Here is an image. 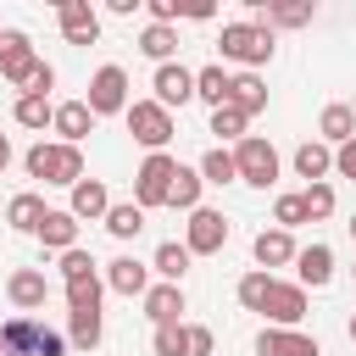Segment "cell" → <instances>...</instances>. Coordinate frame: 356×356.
Wrapping results in <instances>:
<instances>
[{
    "instance_id": "8",
    "label": "cell",
    "mask_w": 356,
    "mask_h": 356,
    "mask_svg": "<svg viewBox=\"0 0 356 356\" xmlns=\"http://www.w3.org/2000/svg\"><path fill=\"white\" fill-rule=\"evenodd\" d=\"M95 117H117V111H128V72L122 67H100L95 78H89V100H83Z\"/></svg>"
},
{
    "instance_id": "37",
    "label": "cell",
    "mask_w": 356,
    "mask_h": 356,
    "mask_svg": "<svg viewBox=\"0 0 356 356\" xmlns=\"http://www.w3.org/2000/svg\"><path fill=\"white\" fill-rule=\"evenodd\" d=\"M300 206H306V222H323V217L334 211V184H306Z\"/></svg>"
},
{
    "instance_id": "12",
    "label": "cell",
    "mask_w": 356,
    "mask_h": 356,
    "mask_svg": "<svg viewBox=\"0 0 356 356\" xmlns=\"http://www.w3.org/2000/svg\"><path fill=\"white\" fill-rule=\"evenodd\" d=\"M261 317H273L278 328H295V323L306 317V289L273 278V289H267V300H261Z\"/></svg>"
},
{
    "instance_id": "2",
    "label": "cell",
    "mask_w": 356,
    "mask_h": 356,
    "mask_svg": "<svg viewBox=\"0 0 356 356\" xmlns=\"http://www.w3.org/2000/svg\"><path fill=\"white\" fill-rule=\"evenodd\" d=\"M28 178H44V184H78L83 178V150L78 145H33L28 150Z\"/></svg>"
},
{
    "instance_id": "49",
    "label": "cell",
    "mask_w": 356,
    "mask_h": 356,
    "mask_svg": "<svg viewBox=\"0 0 356 356\" xmlns=\"http://www.w3.org/2000/svg\"><path fill=\"white\" fill-rule=\"evenodd\" d=\"M350 117H356V100H350Z\"/></svg>"
},
{
    "instance_id": "44",
    "label": "cell",
    "mask_w": 356,
    "mask_h": 356,
    "mask_svg": "<svg viewBox=\"0 0 356 356\" xmlns=\"http://www.w3.org/2000/svg\"><path fill=\"white\" fill-rule=\"evenodd\" d=\"M334 172H339V178H356V139H345V145L334 150Z\"/></svg>"
},
{
    "instance_id": "1",
    "label": "cell",
    "mask_w": 356,
    "mask_h": 356,
    "mask_svg": "<svg viewBox=\"0 0 356 356\" xmlns=\"http://www.w3.org/2000/svg\"><path fill=\"white\" fill-rule=\"evenodd\" d=\"M0 350L6 356H67V334H56L39 317H11L0 328Z\"/></svg>"
},
{
    "instance_id": "33",
    "label": "cell",
    "mask_w": 356,
    "mask_h": 356,
    "mask_svg": "<svg viewBox=\"0 0 356 356\" xmlns=\"http://www.w3.org/2000/svg\"><path fill=\"white\" fill-rule=\"evenodd\" d=\"M100 222H106V228H111V234H117V239H134V234H139V228H145V211H139V206H134V200H128V206H111V211H106V217H100Z\"/></svg>"
},
{
    "instance_id": "43",
    "label": "cell",
    "mask_w": 356,
    "mask_h": 356,
    "mask_svg": "<svg viewBox=\"0 0 356 356\" xmlns=\"http://www.w3.org/2000/svg\"><path fill=\"white\" fill-rule=\"evenodd\" d=\"M50 89H56V67H50V61H39V72L28 78V89H22V95H44V100H50Z\"/></svg>"
},
{
    "instance_id": "3",
    "label": "cell",
    "mask_w": 356,
    "mask_h": 356,
    "mask_svg": "<svg viewBox=\"0 0 356 356\" xmlns=\"http://www.w3.org/2000/svg\"><path fill=\"white\" fill-rule=\"evenodd\" d=\"M217 44H222V56L239 61V67H261V61H273V28H261V22H228Z\"/></svg>"
},
{
    "instance_id": "46",
    "label": "cell",
    "mask_w": 356,
    "mask_h": 356,
    "mask_svg": "<svg viewBox=\"0 0 356 356\" xmlns=\"http://www.w3.org/2000/svg\"><path fill=\"white\" fill-rule=\"evenodd\" d=\"M6 167H11V139L0 134V172H6Z\"/></svg>"
},
{
    "instance_id": "24",
    "label": "cell",
    "mask_w": 356,
    "mask_h": 356,
    "mask_svg": "<svg viewBox=\"0 0 356 356\" xmlns=\"http://www.w3.org/2000/svg\"><path fill=\"white\" fill-rule=\"evenodd\" d=\"M250 250H256V261H261V273H267V267H284V261H295V239H289L284 228H261Z\"/></svg>"
},
{
    "instance_id": "19",
    "label": "cell",
    "mask_w": 356,
    "mask_h": 356,
    "mask_svg": "<svg viewBox=\"0 0 356 356\" xmlns=\"http://www.w3.org/2000/svg\"><path fill=\"white\" fill-rule=\"evenodd\" d=\"M139 300H145V317H150L156 328H161V323H178V312H184V289H178V284H150Z\"/></svg>"
},
{
    "instance_id": "31",
    "label": "cell",
    "mask_w": 356,
    "mask_h": 356,
    "mask_svg": "<svg viewBox=\"0 0 356 356\" xmlns=\"http://www.w3.org/2000/svg\"><path fill=\"white\" fill-rule=\"evenodd\" d=\"M195 172H200V184H234V178H239V172H234V150H222V145L206 150Z\"/></svg>"
},
{
    "instance_id": "18",
    "label": "cell",
    "mask_w": 356,
    "mask_h": 356,
    "mask_svg": "<svg viewBox=\"0 0 356 356\" xmlns=\"http://www.w3.org/2000/svg\"><path fill=\"white\" fill-rule=\"evenodd\" d=\"M106 284H111L117 295H145V289H150V267L134 261V256H117V261H106Z\"/></svg>"
},
{
    "instance_id": "40",
    "label": "cell",
    "mask_w": 356,
    "mask_h": 356,
    "mask_svg": "<svg viewBox=\"0 0 356 356\" xmlns=\"http://www.w3.org/2000/svg\"><path fill=\"white\" fill-rule=\"evenodd\" d=\"M89 273H95V256H89V250H78V245L61 250V278H67V284H72V278H89Z\"/></svg>"
},
{
    "instance_id": "6",
    "label": "cell",
    "mask_w": 356,
    "mask_h": 356,
    "mask_svg": "<svg viewBox=\"0 0 356 356\" xmlns=\"http://www.w3.org/2000/svg\"><path fill=\"white\" fill-rule=\"evenodd\" d=\"M234 172H239V184H256V189H267V184L278 178V150H273L267 139L245 134V139H239V150H234Z\"/></svg>"
},
{
    "instance_id": "27",
    "label": "cell",
    "mask_w": 356,
    "mask_h": 356,
    "mask_svg": "<svg viewBox=\"0 0 356 356\" xmlns=\"http://www.w3.org/2000/svg\"><path fill=\"white\" fill-rule=\"evenodd\" d=\"M44 211H50V206H44L39 195H17V200L6 206V222H11L17 234H39V222H44Z\"/></svg>"
},
{
    "instance_id": "30",
    "label": "cell",
    "mask_w": 356,
    "mask_h": 356,
    "mask_svg": "<svg viewBox=\"0 0 356 356\" xmlns=\"http://www.w3.org/2000/svg\"><path fill=\"white\" fill-rule=\"evenodd\" d=\"M195 95H200L211 111L228 106V72H222V67H200V72H195Z\"/></svg>"
},
{
    "instance_id": "4",
    "label": "cell",
    "mask_w": 356,
    "mask_h": 356,
    "mask_svg": "<svg viewBox=\"0 0 356 356\" xmlns=\"http://www.w3.org/2000/svg\"><path fill=\"white\" fill-rule=\"evenodd\" d=\"M128 134L156 156V150H167V139H172V111H161L156 100H128Z\"/></svg>"
},
{
    "instance_id": "39",
    "label": "cell",
    "mask_w": 356,
    "mask_h": 356,
    "mask_svg": "<svg viewBox=\"0 0 356 356\" xmlns=\"http://www.w3.org/2000/svg\"><path fill=\"white\" fill-rule=\"evenodd\" d=\"M273 222L289 234V228H300L306 222V206H300V195H278V206H273Z\"/></svg>"
},
{
    "instance_id": "41",
    "label": "cell",
    "mask_w": 356,
    "mask_h": 356,
    "mask_svg": "<svg viewBox=\"0 0 356 356\" xmlns=\"http://www.w3.org/2000/svg\"><path fill=\"white\" fill-rule=\"evenodd\" d=\"M211 328L206 323H184V356H211Z\"/></svg>"
},
{
    "instance_id": "14",
    "label": "cell",
    "mask_w": 356,
    "mask_h": 356,
    "mask_svg": "<svg viewBox=\"0 0 356 356\" xmlns=\"http://www.w3.org/2000/svg\"><path fill=\"white\" fill-rule=\"evenodd\" d=\"M256 356H323V350H317V339L300 334V328H261Z\"/></svg>"
},
{
    "instance_id": "22",
    "label": "cell",
    "mask_w": 356,
    "mask_h": 356,
    "mask_svg": "<svg viewBox=\"0 0 356 356\" xmlns=\"http://www.w3.org/2000/svg\"><path fill=\"white\" fill-rule=\"evenodd\" d=\"M295 172H300L306 184H328V172H334V150L317 145V139H306V145L295 150Z\"/></svg>"
},
{
    "instance_id": "28",
    "label": "cell",
    "mask_w": 356,
    "mask_h": 356,
    "mask_svg": "<svg viewBox=\"0 0 356 356\" xmlns=\"http://www.w3.org/2000/svg\"><path fill=\"white\" fill-rule=\"evenodd\" d=\"M167 206H178V211H195V206H200V172H195V167H184V161H178L172 189H167Z\"/></svg>"
},
{
    "instance_id": "17",
    "label": "cell",
    "mask_w": 356,
    "mask_h": 356,
    "mask_svg": "<svg viewBox=\"0 0 356 356\" xmlns=\"http://www.w3.org/2000/svg\"><path fill=\"white\" fill-rule=\"evenodd\" d=\"M295 273H300V289H306V284L323 289V284L334 278V250H328V245H306V250H295Z\"/></svg>"
},
{
    "instance_id": "47",
    "label": "cell",
    "mask_w": 356,
    "mask_h": 356,
    "mask_svg": "<svg viewBox=\"0 0 356 356\" xmlns=\"http://www.w3.org/2000/svg\"><path fill=\"white\" fill-rule=\"evenodd\" d=\"M350 339H356V312H350Z\"/></svg>"
},
{
    "instance_id": "15",
    "label": "cell",
    "mask_w": 356,
    "mask_h": 356,
    "mask_svg": "<svg viewBox=\"0 0 356 356\" xmlns=\"http://www.w3.org/2000/svg\"><path fill=\"white\" fill-rule=\"evenodd\" d=\"M50 128L61 134V145H78V139L95 128V111H89L83 100H61V106H56V117H50Z\"/></svg>"
},
{
    "instance_id": "45",
    "label": "cell",
    "mask_w": 356,
    "mask_h": 356,
    "mask_svg": "<svg viewBox=\"0 0 356 356\" xmlns=\"http://www.w3.org/2000/svg\"><path fill=\"white\" fill-rule=\"evenodd\" d=\"M178 17H189V22H206V17H211V0H178Z\"/></svg>"
},
{
    "instance_id": "7",
    "label": "cell",
    "mask_w": 356,
    "mask_h": 356,
    "mask_svg": "<svg viewBox=\"0 0 356 356\" xmlns=\"http://www.w3.org/2000/svg\"><path fill=\"white\" fill-rule=\"evenodd\" d=\"M0 72H6L11 89H28V78L39 72V56H33V39L28 33H17V28L0 33Z\"/></svg>"
},
{
    "instance_id": "13",
    "label": "cell",
    "mask_w": 356,
    "mask_h": 356,
    "mask_svg": "<svg viewBox=\"0 0 356 356\" xmlns=\"http://www.w3.org/2000/svg\"><path fill=\"white\" fill-rule=\"evenodd\" d=\"M6 295H11V306H17V312H39V306L50 300V284H44V273H39V267H17V273L6 278Z\"/></svg>"
},
{
    "instance_id": "32",
    "label": "cell",
    "mask_w": 356,
    "mask_h": 356,
    "mask_svg": "<svg viewBox=\"0 0 356 356\" xmlns=\"http://www.w3.org/2000/svg\"><path fill=\"white\" fill-rule=\"evenodd\" d=\"M100 295H106V289H100L95 273H89V278H72V284H67V312H100Z\"/></svg>"
},
{
    "instance_id": "50",
    "label": "cell",
    "mask_w": 356,
    "mask_h": 356,
    "mask_svg": "<svg viewBox=\"0 0 356 356\" xmlns=\"http://www.w3.org/2000/svg\"><path fill=\"white\" fill-rule=\"evenodd\" d=\"M0 356H6V350H0Z\"/></svg>"
},
{
    "instance_id": "11",
    "label": "cell",
    "mask_w": 356,
    "mask_h": 356,
    "mask_svg": "<svg viewBox=\"0 0 356 356\" xmlns=\"http://www.w3.org/2000/svg\"><path fill=\"white\" fill-rule=\"evenodd\" d=\"M150 89H156V106H161V111H172V106L195 100V72H189V67H178V61H167V67H156Z\"/></svg>"
},
{
    "instance_id": "34",
    "label": "cell",
    "mask_w": 356,
    "mask_h": 356,
    "mask_svg": "<svg viewBox=\"0 0 356 356\" xmlns=\"http://www.w3.org/2000/svg\"><path fill=\"white\" fill-rule=\"evenodd\" d=\"M267 289H273V273H261V267H256V273H245V278H239V306H245V312H261Z\"/></svg>"
},
{
    "instance_id": "5",
    "label": "cell",
    "mask_w": 356,
    "mask_h": 356,
    "mask_svg": "<svg viewBox=\"0 0 356 356\" xmlns=\"http://www.w3.org/2000/svg\"><path fill=\"white\" fill-rule=\"evenodd\" d=\"M172 172H178V161H172L167 150H156V156H145V167L134 172V206H139V211H150V206H167V189H172Z\"/></svg>"
},
{
    "instance_id": "9",
    "label": "cell",
    "mask_w": 356,
    "mask_h": 356,
    "mask_svg": "<svg viewBox=\"0 0 356 356\" xmlns=\"http://www.w3.org/2000/svg\"><path fill=\"white\" fill-rule=\"evenodd\" d=\"M222 245H228V222H222V211L195 206V211H189V239H184V250H189V256H217Z\"/></svg>"
},
{
    "instance_id": "16",
    "label": "cell",
    "mask_w": 356,
    "mask_h": 356,
    "mask_svg": "<svg viewBox=\"0 0 356 356\" xmlns=\"http://www.w3.org/2000/svg\"><path fill=\"white\" fill-rule=\"evenodd\" d=\"M72 217H89V222H100L106 211H111V195H106V184L100 178H78L72 184V206H67Z\"/></svg>"
},
{
    "instance_id": "36",
    "label": "cell",
    "mask_w": 356,
    "mask_h": 356,
    "mask_svg": "<svg viewBox=\"0 0 356 356\" xmlns=\"http://www.w3.org/2000/svg\"><path fill=\"white\" fill-rule=\"evenodd\" d=\"M50 117H56V106H50L44 95H22V100H17V122H22V128H44Z\"/></svg>"
},
{
    "instance_id": "38",
    "label": "cell",
    "mask_w": 356,
    "mask_h": 356,
    "mask_svg": "<svg viewBox=\"0 0 356 356\" xmlns=\"http://www.w3.org/2000/svg\"><path fill=\"white\" fill-rule=\"evenodd\" d=\"M245 111H234V106H217L211 111V134H222V139H245Z\"/></svg>"
},
{
    "instance_id": "10",
    "label": "cell",
    "mask_w": 356,
    "mask_h": 356,
    "mask_svg": "<svg viewBox=\"0 0 356 356\" xmlns=\"http://www.w3.org/2000/svg\"><path fill=\"white\" fill-rule=\"evenodd\" d=\"M56 22H61L67 44H95V39H100V17H95L89 0H61V6H56Z\"/></svg>"
},
{
    "instance_id": "25",
    "label": "cell",
    "mask_w": 356,
    "mask_h": 356,
    "mask_svg": "<svg viewBox=\"0 0 356 356\" xmlns=\"http://www.w3.org/2000/svg\"><path fill=\"white\" fill-rule=\"evenodd\" d=\"M189 250L178 245V239H167V245H156V256H150V267L161 273V284H184V273H189Z\"/></svg>"
},
{
    "instance_id": "42",
    "label": "cell",
    "mask_w": 356,
    "mask_h": 356,
    "mask_svg": "<svg viewBox=\"0 0 356 356\" xmlns=\"http://www.w3.org/2000/svg\"><path fill=\"white\" fill-rule=\"evenodd\" d=\"M156 356H184V323H161L156 328Z\"/></svg>"
},
{
    "instance_id": "20",
    "label": "cell",
    "mask_w": 356,
    "mask_h": 356,
    "mask_svg": "<svg viewBox=\"0 0 356 356\" xmlns=\"http://www.w3.org/2000/svg\"><path fill=\"white\" fill-rule=\"evenodd\" d=\"M256 17H267L261 28H306L312 22V0H295V6H273V0H250Z\"/></svg>"
},
{
    "instance_id": "35",
    "label": "cell",
    "mask_w": 356,
    "mask_h": 356,
    "mask_svg": "<svg viewBox=\"0 0 356 356\" xmlns=\"http://www.w3.org/2000/svg\"><path fill=\"white\" fill-rule=\"evenodd\" d=\"M67 345L95 350V345H100V312H72V334H67Z\"/></svg>"
},
{
    "instance_id": "29",
    "label": "cell",
    "mask_w": 356,
    "mask_h": 356,
    "mask_svg": "<svg viewBox=\"0 0 356 356\" xmlns=\"http://www.w3.org/2000/svg\"><path fill=\"white\" fill-rule=\"evenodd\" d=\"M323 145H345V139H356V117H350V106H323Z\"/></svg>"
},
{
    "instance_id": "23",
    "label": "cell",
    "mask_w": 356,
    "mask_h": 356,
    "mask_svg": "<svg viewBox=\"0 0 356 356\" xmlns=\"http://www.w3.org/2000/svg\"><path fill=\"white\" fill-rule=\"evenodd\" d=\"M39 245H44V250H72V245H78V217H72V211H44Z\"/></svg>"
},
{
    "instance_id": "48",
    "label": "cell",
    "mask_w": 356,
    "mask_h": 356,
    "mask_svg": "<svg viewBox=\"0 0 356 356\" xmlns=\"http://www.w3.org/2000/svg\"><path fill=\"white\" fill-rule=\"evenodd\" d=\"M350 239H356V217H350Z\"/></svg>"
},
{
    "instance_id": "26",
    "label": "cell",
    "mask_w": 356,
    "mask_h": 356,
    "mask_svg": "<svg viewBox=\"0 0 356 356\" xmlns=\"http://www.w3.org/2000/svg\"><path fill=\"white\" fill-rule=\"evenodd\" d=\"M139 50H145L156 67H167V61H172V50H178V28H167V22H150V28L139 33Z\"/></svg>"
},
{
    "instance_id": "21",
    "label": "cell",
    "mask_w": 356,
    "mask_h": 356,
    "mask_svg": "<svg viewBox=\"0 0 356 356\" xmlns=\"http://www.w3.org/2000/svg\"><path fill=\"white\" fill-rule=\"evenodd\" d=\"M228 106H234V111H245V117H256V111L267 106V83H261L256 72H239V78H228Z\"/></svg>"
}]
</instances>
